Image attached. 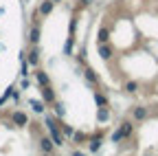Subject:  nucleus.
<instances>
[{
	"instance_id": "nucleus-20",
	"label": "nucleus",
	"mask_w": 158,
	"mask_h": 156,
	"mask_svg": "<svg viewBox=\"0 0 158 156\" xmlns=\"http://www.w3.org/2000/svg\"><path fill=\"white\" fill-rule=\"evenodd\" d=\"M59 128H62V134L66 136V139H73V134H75V130H73L70 125H66V123H64V119H59Z\"/></svg>"
},
{
	"instance_id": "nucleus-17",
	"label": "nucleus",
	"mask_w": 158,
	"mask_h": 156,
	"mask_svg": "<svg viewBox=\"0 0 158 156\" xmlns=\"http://www.w3.org/2000/svg\"><path fill=\"white\" fill-rule=\"evenodd\" d=\"M110 116H112L110 106H108V108H97V121H99V123H108Z\"/></svg>"
},
{
	"instance_id": "nucleus-2",
	"label": "nucleus",
	"mask_w": 158,
	"mask_h": 156,
	"mask_svg": "<svg viewBox=\"0 0 158 156\" xmlns=\"http://www.w3.org/2000/svg\"><path fill=\"white\" fill-rule=\"evenodd\" d=\"M134 130H136V123H134L132 119H123L121 123L116 125V130L112 132L110 141H112V143H121V141H127V139H132V136H134Z\"/></svg>"
},
{
	"instance_id": "nucleus-26",
	"label": "nucleus",
	"mask_w": 158,
	"mask_h": 156,
	"mask_svg": "<svg viewBox=\"0 0 158 156\" xmlns=\"http://www.w3.org/2000/svg\"><path fill=\"white\" fill-rule=\"evenodd\" d=\"M53 2H55V5H57V2H62V0H53Z\"/></svg>"
},
{
	"instance_id": "nucleus-24",
	"label": "nucleus",
	"mask_w": 158,
	"mask_h": 156,
	"mask_svg": "<svg viewBox=\"0 0 158 156\" xmlns=\"http://www.w3.org/2000/svg\"><path fill=\"white\" fill-rule=\"evenodd\" d=\"M70 156H86V154H84L81 150H73V154H70Z\"/></svg>"
},
{
	"instance_id": "nucleus-4",
	"label": "nucleus",
	"mask_w": 158,
	"mask_h": 156,
	"mask_svg": "<svg viewBox=\"0 0 158 156\" xmlns=\"http://www.w3.org/2000/svg\"><path fill=\"white\" fill-rule=\"evenodd\" d=\"M40 37H42V27H40V20H33V24L29 29V44L37 46L40 44Z\"/></svg>"
},
{
	"instance_id": "nucleus-21",
	"label": "nucleus",
	"mask_w": 158,
	"mask_h": 156,
	"mask_svg": "<svg viewBox=\"0 0 158 156\" xmlns=\"http://www.w3.org/2000/svg\"><path fill=\"white\" fill-rule=\"evenodd\" d=\"M73 141H75V143H84V141H88V136H86L84 132H77V130H75V134H73Z\"/></svg>"
},
{
	"instance_id": "nucleus-23",
	"label": "nucleus",
	"mask_w": 158,
	"mask_h": 156,
	"mask_svg": "<svg viewBox=\"0 0 158 156\" xmlns=\"http://www.w3.org/2000/svg\"><path fill=\"white\" fill-rule=\"evenodd\" d=\"M94 2V0H79V5H81V7H90Z\"/></svg>"
},
{
	"instance_id": "nucleus-18",
	"label": "nucleus",
	"mask_w": 158,
	"mask_h": 156,
	"mask_svg": "<svg viewBox=\"0 0 158 156\" xmlns=\"http://www.w3.org/2000/svg\"><path fill=\"white\" fill-rule=\"evenodd\" d=\"M97 42H99V44L110 42V29H108V27H101V29H99V33H97Z\"/></svg>"
},
{
	"instance_id": "nucleus-5",
	"label": "nucleus",
	"mask_w": 158,
	"mask_h": 156,
	"mask_svg": "<svg viewBox=\"0 0 158 156\" xmlns=\"http://www.w3.org/2000/svg\"><path fill=\"white\" fill-rule=\"evenodd\" d=\"M37 145H40V152H46V154H55V147H57L48 134H42V136H40V139H37Z\"/></svg>"
},
{
	"instance_id": "nucleus-19",
	"label": "nucleus",
	"mask_w": 158,
	"mask_h": 156,
	"mask_svg": "<svg viewBox=\"0 0 158 156\" xmlns=\"http://www.w3.org/2000/svg\"><path fill=\"white\" fill-rule=\"evenodd\" d=\"M53 112H55V116H57V119H64L66 108H64V103L59 101V99H55V103H53Z\"/></svg>"
},
{
	"instance_id": "nucleus-14",
	"label": "nucleus",
	"mask_w": 158,
	"mask_h": 156,
	"mask_svg": "<svg viewBox=\"0 0 158 156\" xmlns=\"http://www.w3.org/2000/svg\"><path fill=\"white\" fill-rule=\"evenodd\" d=\"M94 103H97V108H108L110 106V99H108V95H103L101 90H94Z\"/></svg>"
},
{
	"instance_id": "nucleus-16",
	"label": "nucleus",
	"mask_w": 158,
	"mask_h": 156,
	"mask_svg": "<svg viewBox=\"0 0 158 156\" xmlns=\"http://www.w3.org/2000/svg\"><path fill=\"white\" fill-rule=\"evenodd\" d=\"M29 106H31V110H33L35 114H44V112H46V103H44L42 99H31Z\"/></svg>"
},
{
	"instance_id": "nucleus-25",
	"label": "nucleus",
	"mask_w": 158,
	"mask_h": 156,
	"mask_svg": "<svg viewBox=\"0 0 158 156\" xmlns=\"http://www.w3.org/2000/svg\"><path fill=\"white\" fill-rule=\"evenodd\" d=\"M40 156H53V154H46V152H40Z\"/></svg>"
},
{
	"instance_id": "nucleus-10",
	"label": "nucleus",
	"mask_w": 158,
	"mask_h": 156,
	"mask_svg": "<svg viewBox=\"0 0 158 156\" xmlns=\"http://www.w3.org/2000/svg\"><path fill=\"white\" fill-rule=\"evenodd\" d=\"M27 62H29L31 68H37V66H40V48H37V46H29V51H27Z\"/></svg>"
},
{
	"instance_id": "nucleus-9",
	"label": "nucleus",
	"mask_w": 158,
	"mask_h": 156,
	"mask_svg": "<svg viewBox=\"0 0 158 156\" xmlns=\"http://www.w3.org/2000/svg\"><path fill=\"white\" fill-rule=\"evenodd\" d=\"M97 51H99V57H101L103 62H110L114 57V48L110 42H103V44H97Z\"/></svg>"
},
{
	"instance_id": "nucleus-1",
	"label": "nucleus",
	"mask_w": 158,
	"mask_h": 156,
	"mask_svg": "<svg viewBox=\"0 0 158 156\" xmlns=\"http://www.w3.org/2000/svg\"><path fill=\"white\" fill-rule=\"evenodd\" d=\"M44 125L48 130V136L53 139V143L57 147H64L66 145V136L62 134V128H59V119L55 114H44Z\"/></svg>"
},
{
	"instance_id": "nucleus-13",
	"label": "nucleus",
	"mask_w": 158,
	"mask_h": 156,
	"mask_svg": "<svg viewBox=\"0 0 158 156\" xmlns=\"http://www.w3.org/2000/svg\"><path fill=\"white\" fill-rule=\"evenodd\" d=\"M33 75H35V82H37V86H46V84H51V77H48V73H46L44 68H40V66H37Z\"/></svg>"
},
{
	"instance_id": "nucleus-7",
	"label": "nucleus",
	"mask_w": 158,
	"mask_h": 156,
	"mask_svg": "<svg viewBox=\"0 0 158 156\" xmlns=\"http://www.w3.org/2000/svg\"><path fill=\"white\" fill-rule=\"evenodd\" d=\"M101 143H103V132L99 130V132H94L92 136H88V152H99L101 150Z\"/></svg>"
},
{
	"instance_id": "nucleus-6",
	"label": "nucleus",
	"mask_w": 158,
	"mask_h": 156,
	"mask_svg": "<svg viewBox=\"0 0 158 156\" xmlns=\"http://www.w3.org/2000/svg\"><path fill=\"white\" fill-rule=\"evenodd\" d=\"M11 123H13L15 128H27V125H29V114L22 112V110H13V112H11Z\"/></svg>"
},
{
	"instance_id": "nucleus-11",
	"label": "nucleus",
	"mask_w": 158,
	"mask_h": 156,
	"mask_svg": "<svg viewBox=\"0 0 158 156\" xmlns=\"http://www.w3.org/2000/svg\"><path fill=\"white\" fill-rule=\"evenodd\" d=\"M53 9H55V2H53V0H42L40 7H37V15H40V18H48V15L53 13Z\"/></svg>"
},
{
	"instance_id": "nucleus-15",
	"label": "nucleus",
	"mask_w": 158,
	"mask_h": 156,
	"mask_svg": "<svg viewBox=\"0 0 158 156\" xmlns=\"http://www.w3.org/2000/svg\"><path fill=\"white\" fill-rule=\"evenodd\" d=\"M138 90H141V84H138L136 79H127L123 84V92H127V95H136Z\"/></svg>"
},
{
	"instance_id": "nucleus-3",
	"label": "nucleus",
	"mask_w": 158,
	"mask_h": 156,
	"mask_svg": "<svg viewBox=\"0 0 158 156\" xmlns=\"http://www.w3.org/2000/svg\"><path fill=\"white\" fill-rule=\"evenodd\" d=\"M130 112H132V121H134V123H145L149 116H152V110H149L147 106H141V103L134 106Z\"/></svg>"
},
{
	"instance_id": "nucleus-12",
	"label": "nucleus",
	"mask_w": 158,
	"mask_h": 156,
	"mask_svg": "<svg viewBox=\"0 0 158 156\" xmlns=\"http://www.w3.org/2000/svg\"><path fill=\"white\" fill-rule=\"evenodd\" d=\"M84 79H86L90 86H99V82H101V79H99V75H97V70H94L92 66H86V68H84Z\"/></svg>"
},
{
	"instance_id": "nucleus-22",
	"label": "nucleus",
	"mask_w": 158,
	"mask_h": 156,
	"mask_svg": "<svg viewBox=\"0 0 158 156\" xmlns=\"http://www.w3.org/2000/svg\"><path fill=\"white\" fill-rule=\"evenodd\" d=\"M77 31V18H70V24H68V37H75Z\"/></svg>"
},
{
	"instance_id": "nucleus-8",
	"label": "nucleus",
	"mask_w": 158,
	"mask_h": 156,
	"mask_svg": "<svg viewBox=\"0 0 158 156\" xmlns=\"http://www.w3.org/2000/svg\"><path fill=\"white\" fill-rule=\"evenodd\" d=\"M40 92H42V101H44L46 106H53V103H55L57 95H55V90H53V86H51V84L40 86Z\"/></svg>"
}]
</instances>
